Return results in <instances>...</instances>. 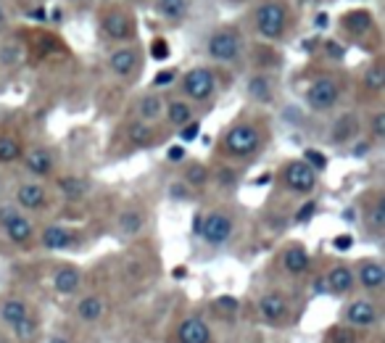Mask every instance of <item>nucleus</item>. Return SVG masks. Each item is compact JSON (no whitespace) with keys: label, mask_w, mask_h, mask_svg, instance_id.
Masks as SVG:
<instances>
[{"label":"nucleus","mask_w":385,"mask_h":343,"mask_svg":"<svg viewBox=\"0 0 385 343\" xmlns=\"http://www.w3.org/2000/svg\"><path fill=\"white\" fill-rule=\"evenodd\" d=\"M362 135V117L356 111H343L330 127V143L333 145H351Z\"/></svg>","instance_id":"16"},{"label":"nucleus","mask_w":385,"mask_h":343,"mask_svg":"<svg viewBox=\"0 0 385 343\" xmlns=\"http://www.w3.org/2000/svg\"><path fill=\"white\" fill-rule=\"evenodd\" d=\"M0 230L8 243H14L19 248H27L37 240V227L32 217L27 211H21L19 206H3L0 209Z\"/></svg>","instance_id":"2"},{"label":"nucleus","mask_w":385,"mask_h":343,"mask_svg":"<svg viewBox=\"0 0 385 343\" xmlns=\"http://www.w3.org/2000/svg\"><path fill=\"white\" fill-rule=\"evenodd\" d=\"M269 130L261 119H237L222 137V154L230 161H251L264 151Z\"/></svg>","instance_id":"1"},{"label":"nucleus","mask_w":385,"mask_h":343,"mask_svg":"<svg viewBox=\"0 0 385 343\" xmlns=\"http://www.w3.org/2000/svg\"><path fill=\"white\" fill-rule=\"evenodd\" d=\"M0 190H3V180H0Z\"/></svg>","instance_id":"53"},{"label":"nucleus","mask_w":385,"mask_h":343,"mask_svg":"<svg viewBox=\"0 0 385 343\" xmlns=\"http://www.w3.org/2000/svg\"><path fill=\"white\" fill-rule=\"evenodd\" d=\"M183 180L190 188H203V185L211 180V172H209V167L201 164V161H187L183 167Z\"/></svg>","instance_id":"32"},{"label":"nucleus","mask_w":385,"mask_h":343,"mask_svg":"<svg viewBox=\"0 0 385 343\" xmlns=\"http://www.w3.org/2000/svg\"><path fill=\"white\" fill-rule=\"evenodd\" d=\"M275 80L269 77L267 71H256L248 77V82H246V93H248V98L253 103H259V106H267V103L275 101Z\"/></svg>","instance_id":"25"},{"label":"nucleus","mask_w":385,"mask_h":343,"mask_svg":"<svg viewBox=\"0 0 385 343\" xmlns=\"http://www.w3.org/2000/svg\"><path fill=\"white\" fill-rule=\"evenodd\" d=\"M314 209H317V206H314V201H309V204L303 206V209H299V211H296V220H299V222H306V220L314 214Z\"/></svg>","instance_id":"46"},{"label":"nucleus","mask_w":385,"mask_h":343,"mask_svg":"<svg viewBox=\"0 0 385 343\" xmlns=\"http://www.w3.org/2000/svg\"><path fill=\"white\" fill-rule=\"evenodd\" d=\"M48 343H71L67 338V335H58V333H56V335H48Z\"/></svg>","instance_id":"50"},{"label":"nucleus","mask_w":385,"mask_h":343,"mask_svg":"<svg viewBox=\"0 0 385 343\" xmlns=\"http://www.w3.org/2000/svg\"><path fill=\"white\" fill-rule=\"evenodd\" d=\"M367 132L375 143L385 140V111L383 108H375V111H372V117H369V121H367Z\"/></svg>","instance_id":"39"},{"label":"nucleus","mask_w":385,"mask_h":343,"mask_svg":"<svg viewBox=\"0 0 385 343\" xmlns=\"http://www.w3.org/2000/svg\"><path fill=\"white\" fill-rule=\"evenodd\" d=\"M56 190H58V196L61 198H67V201H84L87 196H90V190H93V182L82 177V174H58L56 177Z\"/></svg>","instance_id":"18"},{"label":"nucleus","mask_w":385,"mask_h":343,"mask_svg":"<svg viewBox=\"0 0 385 343\" xmlns=\"http://www.w3.org/2000/svg\"><path fill=\"white\" fill-rule=\"evenodd\" d=\"M177 343H214V333L203 317L187 314L177 325Z\"/></svg>","instance_id":"17"},{"label":"nucleus","mask_w":385,"mask_h":343,"mask_svg":"<svg viewBox=\"0 0 385 343\" xmlns=\"http://www.w3.org/2000/svg\"><path fill=\"white\" fill-rule=\"evenodd\" d=\"M362 217H364V227H367L375 238H380V235H383V230H385V198H383V193H372V198L364 204Z\"/></svg>","instance_id":"27"},{"label":"nucleus","mask_w":385,"mask_h":343,"mask_svg":"<svg viewBox=\"0 0 385 343\" xmlns=\"http://www.w3.org/2000/svg\"><path fill=\"white\" fill-rule=\"evenodd\" d=\"M343 325H351L356 330H372V327L380 325V307L375 298L369 296H359V298H351L346 309H343Z\"/></svg>","instance_id":"10"},{"label":"nucleus","mask_w":385,"mask_h":343,"mask_svg":"<svg viewBox=\"0 0 385 343\" xmlns=\"http://www.w3.org/2000/svg\"><path fill=\"white\" fill-rule=\"evenodd\" d=\"M362 87L372 93V95H380L385 90V69H383V61H372L367 69H364V74H362Z\"/></svg>","instance_id":"31"},{"label":"nucleus","mask_w":385,"mask_h":343,"mask_svg":"<svg viewBox=\"0 0 385 343\" xmlns=\"http://www.w3.org/2000/svg\"><path fill=\"white\" fill-rule=\"evenodd\" d=\"M214 309L224 311V314H235L240 309V301L235 296H219V298H214Z\"/></svg>","instance_id":"43"},{"label":"nucleus","mask_w":385,"mask_h":343,"mask_svg":"<svg viewBox=\"0 0 385 343\" xmlns=\"http://www.w3.org/2000/svg\"><path fill=\"white\" fill-rule=\"evenodd\" d=\"M27 314H30V304H27V298H21V296H5V298L0 301V325L8 327V330L14 325H19Z\"/></svg>","instance_id":"28"},{"label":"nucleus","mask_w":385,"mask_h":343,"mask_svg":"<svg viewBox=\"0 0 385 343\" xmlns=\"http://www.w3.org/2000/svg\"><path fill=\"white\" fill-rule=\"evenodd\" d=\"M335 246H338V248H349V246H351V240H335Z\"/></svg>","instance_id":"51"},{"label":"nucleus","mask_w":385,"mask_h":343,"mask_svg":"<svg viewBox=\"0 0 385 343\" xmlns=\"http://www.w3.org/2000/svg\"><path fill=\"white\" fill-rule=\"evenodd\" d=\"M256 311L259 317L272 327H285L290 322V298L283 291H264L256 298Z\"/></svg>","instance_id":"9"},{"label":"nucleus","mask_w":385,"mask_h":343,"mask_svg":"<svg viewBox=\"0 0 385 343\" xmlns=\"http://www.w3.org/2000/svg\"><path fill=\"white\" fill-rule=\"evenodd\" d=\"M21 58H24V48H21L19 43H5V45L0 48V64H3V67H19Z\"/></svg>","instance_id":"38"},{"label":"nucleus","mask_w":385,"mask_h":343,"mask_svg":"<svg viewBox=\"0 0 385 343\" xmlns=\"http://www.w3.org/2000/svg\"><path fill=\"white\" fill-rule=\"evenodd\" d=\"M187 151H185L183 145H172V148H169L167 151V158L169 161H177V164H180V161H185V158H187Z\"/></svg>","instance_id":"45"},{"label":"nucleus","mask_w":385,"mask_h":343,"mask_svg":"<svg viewBox=\"0 0 385 343\" xmlns=\"http://www.w3.org/2000/svg\"><path fill=\"white\" fill-rule=\"evenodd\" d=\"M280 180H283V185L290 193H296V196H309V193H314L319 182V172H314L303 158H290V161H285L283 169H280Z\"/></svg>","instance_id":"8"},{"label":"nucleus","mask_w":385,"mask_h":343,"mask_svg":"<svg viewBox=\"0 0 385 343\" xmlns=\"http://www.w3.org/2000/svg\"><path fill=\"white\" fill-rule=\"evenodd\" d=\"M135 117H137V121H143V124L156 127L159 121L164 119V98L156 90L140 95L137 103H135Z\"/></svg>","instance_id":"20"},{"label":"nucleus","mask_w":385,"mask_h":343,"mask_svg":"<svg viewBox=\"0 0 385 343\" xmlns=\"http://www.w3.org/2000/svg\"><path fill=\"white\" fill-rule=\"evenodd\" d=\"M327 53H330L333 58H343V48H340L338 43H327Z\"/></svg>","instance_id":"49"},{"label":"nucleus","mask_w":385,"mask_h":343,"mask_svg":"<svg viewBox=\"0 0 385 343\" xmlns=\"http://www.w3.org/2000/svg\"><path fill=\"white\" fill-rule=\"evenodd\" d=\"M206 53L217 64H233L243 53V37H240V32L235 27H219V29L209 34Z\"/></svg>","instance_id":"7"},{"label":"nucleus","mask_w":385,"mask_h":343,"mask_svg":"<svg viewBox=\"0 0 385 343\" xmlns=\"http://www.w3.org/2000/svg\"><path fill=\"white\" fill-rule=\"evenodd\" d=\"M325 343H362V330L340 322L325 333Z\"/></svg>","instance_id":"33"},{"label":"nucleus","mask_w":385,"mask_h":343,"mask_svg":"<svg viewBox=\"0 0 385 343\" xmlns=\"http://www.w3.org/2000/svg\"><path fill=\"white\" fill-rule=\"evenodd\" d=\"M106 67H108V71H111L114 77L124 80V82H132V80H137V74H140V69H143L140 48H137V45H121L117 51H111L108 58H106Z\"/></svg>","instance_id":"11"},{"label":"nucleus","mask_w":385,"mask_h":343,"mask_svg":"<svg viewBox=\"0 0 385 343\" xmlns=\"http://www.w3.org/2000/svg\"><path fill=\"white\" fill-rule=\"evenodd\" d=\"M24 156V143L14 132H0V167L16 164Z\"/></svg>","instance_id":"30"},{"label":"nucleus","mask_w":385,"mask_h":343,"mask_svg":"<svg viewBox=\"0 0 385 343\" xmlns=\"http://www.w3.org/2000/svg\"><path fill=\"white\" fill-rule=\"evenodd\" d=\"M37 243L45 248V251H51V254H58V251H67L69 246L74 243V233L64 227V224H48V227H43L40 233H37Z\"/></svg>","instance_id":"21"},{"label":"nucleus","mask_w":385,"mask_h":343,"mask_svg":"<svg viewBox=\"0 0 385 343\" xmlns=\"http://www.w3.org/2000/svg\"><path fill=\"white\" fill-rule=\"evenodd\" d=\"M101 29L108 40L127 43V40H135V19L121 8H108L101 16Z\"/></svg>","instance_id":"14"},{"label":"nucleus","mask_w":385,"mask_h":343,"mask_svg":"<svg viewBox=\"0 0 385 343\" xmlns=\"http://www.w3.org/2000/svg\"><path fill=\"white\" fill-rule=\"evenodd\" d=\"M3 24H5V8L0 5V27H3Z\"/></svg>","instance_id":"52"},{"label":"nucleus","mask_w":385,"mask_h":343,"mask_svg":"<svg viewBox=\"0 0 385 343\" xmlns=\"http://www.w3.org/2000/svg\"><path fill=\"white\" fill-rule=\"evenodd\" d=\"M151 140H153V127H151V124L135 121L132 127H130V143H132L135 148H143V145H148Z\"/></svg>","instance_id":"36"},{"label":"nucleus","mask_w":385,"mask_h":343,"mask_svg":"<svg viewBox=\"0 0 385 343\" xmlns=\"http://www.w3.org/2000/svg\"><path fill=\"white\" fill-rule=\"evenodd\" d=\"M164 119L169 121V127L180 130L187 121L196 119V106L187 98H183V95L180 98H169V101H164Z\"/></svg>","instance_id":"26"},{"label":"nucleus","mask_w":385,"mask_h":343,"mask_svg":"<svg viewBox=\"0 0 385 343\" xmlns=\"http://www.w3.org/2000/svg\"><path fill=\"white\" fill-rule=\"evenodd\" d=\"M356 288L364 293H380L385 288V267L377 257H364L353 264Z\"/></svg>","instance_id":"13"},{"label":"nucleus","mask_w":385,"mask_h":343,"mask_svg":"<svg viewBox=\"0 0 385 343\" xmlns=\"http://www.w3.org/2000/svg\"><path fill=\"white\" fill-rule=\"evenodd\" d=\"M235 235V214L230 209H211L203 214L201 222V240L209 248L227 246Z\"/></svg>","instance_id":"5"},{"label":"nucleus","mask_w":385,"mask_h":343,"mask_svg":"<svg viewBox=\"0 0 385 343\" xmlns=\"http://www.w3.org/2000/svg\"><path fill=\"white\" fill-rule=\"evenodd\" d=\"M103 314H106V301H103V296H98V293H87V296H82L77 301V317L82 322H87V325L101 322Z\"/></svg>","instance_id":"29"},{"label":"nucleus","mask_w":385,"mask_h":343,"mask_svg":"<svg viewBox=\"0 0 385 343\" xmlns=\"http://www.w3.org/2000/svg\"><path fill=\"white\" fill-rule=\"evenodd\" d=\"M159 14L169 21H180L187 14V0H159Z\"/></svg>","instance_id":"34"},{"label":"nucleus","mask_w":385,"mask_h":343,"mask_svg":"<svg viewBox=\"0 0 385 343\" xmlns=\"http://www.w3.org/2000/svg\"><path fill=\"white\" fill-rule=\"evenodd\" d=\"M177 135H180V140H183V143H190V140H196V137L201 135V121H187V124H185V127H180V132H177Z\"/></svg>","instance_id":"44"},{"label":"nucleus","mask_w":385,"mask_h":343,"mask_svg":"<svg viewBox=\"0 0 385 343\" xmlns=\"http://www.w3.org/2000/svg\"><path fill=\"white\" fill-rule=\"evenodd\" d=\"M53 291L58 296H77L82 288V272L74 264H61L51 277Z\"/></svg>","instance_id":"23"},{"label":"nucleus","mask_w":385,"mask_h":343,"mask_svg":"<svg viewBox=\"0 0 385 343\" xmlns=\"http://www.w3.org/2000/svg\"><path fill=\"white\" fill-rule=\"evenodd\" d=\"M253 27L264 40H283L288 29V8L285 3L267 0L253 11Z\"/></svg>","instance_id":"6"},{"label":"nucleus","mask_w":385,"mask_h":343,"mask_svg":"<svg viewBox=\"0 0 385 343\" xmlns=\"http://www.w3.org/2000/svg\"><path fill=\"white\" fill-rule=\"evenodd\" d=\"M21 164H24V172L32 180H51V177H56V169H58V158H56L53 148H48V145L24 148Z\"/></svg>","instance_id":"12"},{"label":"nucleus","mask_w":385,"mask_h":343,"mask_svg":"<svg viewBox=\"0 0 385 343\" xmlns=\"http://www.w3.org/2000/svg\"><path fill=\"white\" fill-rule=\"evenodd\" d=\"M372 148H375V140L369 135H359L351 143V156L353 158H367L372 154Z\"/></svg>","instance_id":"40"},{"label":"nucleus","mask_w":385,"mask_h":343,"mask_svg":"<svg viewBox=\"0 0 385 343\" xmlns=\"http://www.w3.org/2000/svg\"><path fill=\"white\" fill-rule=\"evenodd\" d=\"M169 82H174V71H164L156 77V85H169Z\"/></svg>","instance_id":"48"},{"label":"nucleus","mask_w":385,"mask_h":343,"mask_svg":"<svg viewBox=\"0 0 385 343\" xmlns=\"http://www.w3.org/2000/svg\"><path fill=\"white\" fill-rule=\"evenodd\" d=\"M343 24H346V29L353 34H362L369 29V24H372V19H369L367 11H351L349 16L343 19Z\"/></svg>","instance_id":"37"},{"label":"nucleus","mask_w":385,"mask_h":343,"mask_svg":"<svg viewBox=\"0 0 385 343\" xmlns=\"http://www.w3.org/2000/svg\"><path fill=\"white\" fill-rule=\"evenodd\" d=\"M303 161L312 167L314 172H325L327 169V156L322 154V151H317V148H306L303 151V156H301Z\"/></svg>","instance_id":"41"},{"label":"nucleus","mask_w":385,"mask_h":343,"mask_svg":"<svg viewBox=\"0 0 385 343\" xmlns=\"http://www.w3.org/2000/svg\"><path fill=\"white\" fill-rule=\"evenodd\" d=\"M143 227H145V211H143L137 204L124 206V209L119 211L117 230L121 238H135V235H140Z\"/></svg>","instance_id":"24"},{"label":"nucleus","mask_w":385,"mask_h":343,"mask_svg":"<svg viewBox=\"0 0 385 343\" xmlns=\"http://www.w3.org/2000/svg\"><path fill=\"white\" fill-rule=\"evenodd\" d=\"M190 193H193V188L185 182L183 177H180V180H174V182H169V198H174V201H187V198H190Z\"/></svg>","instance_id":"42"},{"label":"nucleus","mask_w":385,"mask_h":343,"mask_svg":"<svg viewBox=\"0 0 385 343\" xmlns=\"http://www.w3.org/2000/svg\"><path fill=\"white\" fill-rule=\"evenodd\" d=\"M11 333L16 335L19 341H34V338H37V333H40V322L34 320L32 314H27L19 325L11 327Z\"/></svg>","instance_id":"35"},{"label":"nucleus","mask_w":385,"mask_h":343,"mask_svg":"<svg viewBox=\"0 0 385 343\" xmlns=\"http://www.w3.org/2000/svg\"><path fill=\"white\" fill-rule=\"evenodd\" d=\"M325 288L333 296H349L356 288V280H353V267L351 264H333L330 272L325 274Z\"/></svg>","instance_id":"19"},{"label":"nucleus","mask_w":385,"mask_h":343,"mask_svg":"<svg viewBox=\"0 0 385 343\" xmlns=\"http://www.w3.org/2000/svg\"><path fill=\"white\" fill-rule=\"evenodd\" d=\"M167 43H164V40H156V43H153V56H156V58H167Z\"/></svg>","instance_id":"47"},{"label":"nucleus","mask_w":385,"mask_h":343,"mask_svg":"<svg viewBox=\"0 0 385 343\" xmlns=\"http://www.w3.org/2000/svg\"><path fill=\"white\" fill-rule=\"evenodd\" d=\"M340 98H343V85H340V80L333 77V74H322V77H317L312 85L306 87V95H303L306 106H309L314 114H327V111L338 108Z\"/></svg>","instance_id":"4"},{"label":"nucleus","mask_w":385,"mask_h":343,"mask_svg":"<svg viewBox=\"0 0 385 343\" xmlns=\"http://www.w3.org/2000/svg\"><path fill=\"white\" fill-rule=\"evenodd\" d=\"M280 264H283V270L288 274L301 277V274L312 270V257H309V251L303 248L301 243H290V246H285L283 254H280Z\"/></svg>","instance_id":"22"},{"label":"nucleus","mask_w":385,"mask_h":343,"mask_svg":"<svg viewBox=\"0 0 385 343\" xmlns=\"http://www.w3.org/2000/svg\"><path fill=\"white\" fill-rule=\"evenodd\" d=\"M14 201L21 211H40L48 206V188L40 182V180H24L19 182L16 190H14Z\"/></svg>","instance_id":"15"},{"label":"nucleus","mask_w":385,"mask_h":343,"mask_svg":"<svg viewBox=\"0 0 385 343\" xmlns=\"http://www.w3.org/2000/svg\"><path fill=\"white\" fill-rule=\"evenodd\" d=\"M217 74L209 67H193L180 77V95L193 106L209 103L217 95Z\"/></svg>","instance_id":"3"}]
</instances>
